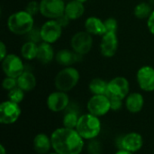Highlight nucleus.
<instances>
[{
    "label": "nucleus",
    "instance_id": "obj_30",
    "mask_svg": "<svg viewBox=\"0 0 154 154\" xmlns=\"http://www.w3.org/2000/svg\"><path fill=\"white\" fill-rule=\"evenodd\" d=\"M28 13H30L32 15H36L38 13H40V2H37V1H35V0H32V1H30L27 5H26V6H25V8H24Z\"/></svg>",
    "mask_w": 154,
    "mask_h": 154
},
{
    "label": "nucleus",
    "instance_id": "obj_10",
    "mask_svg": "<svg viewBox=\"0 0 154 154\" xmlns=\"http://www.w3.org/2000/svg\"><path fill=\"white\" fill-rule=\"evenodd\" d=\"M40 29L42 41L52 44L58 42L61 37L63 27L56 19H48Z\"/></svg>",
    "mask_w": 154,
    "mask_h": 154
},
{
    "label": "nucleus",
    "instance_id": "obj_41",
    "mask_svg": "<svg viewBox=\"0 0 154 154\" xmlns=\"http://www.w3.org/2000/svg\"><path fill=\"white\" fill-rule=\"evenodd\" d=\"M90 154H100L99 152H95V153H90Z\"/></svg>",
    "mask_w": 154,
    "mask_h": 154
},
{
    "label": "nucleus",
    "instance_id": "obj_42",
    "mask_svg": "<svg viewBox=\"0 0 154 154\" xmlns=\"http://www.w3.org/2000/svg\"><path fill=\"white\" fill-rule=\"evenodd\" d=\"M50 154H59V153H57V152H53V153H50Z\"/></svg>",
    "mask_w": 154,
    "mask_h": 154
},
{
    "label": "nucleus",
    "instance_id": "obj_9",
    "mask_svg": "<svg viewBox=\"0 0 154 154\" xmlns=\"http://www.w3.org/2000/svg\"><path fill=\"white\" fill-rule=\"evenodd\" d=\"M87 109L97 117L104 116L111 110L110 98L106 94H93L87 103Z\"/></svg>",
    "mask_w": 154,
    "mask_h": 154
},
{
    "label": "nucleus",
    "instance_id": "obj_31",
    "mask_svg": "<svg viewBox=\"0 0 154 154\" xmlns=\"http://www.w3.org/2000/svg\"><path fill=\"white\" fill-rule=\"evenodd\" d=\"M28 40L34 42V43H41L42 42V37H41V29L33 27L32 30L27 34Z\"/></svg>",
    "mask_w": 154,
    "mask_h": 154
},
{
    "label": "nucleus",
    "instance_id": "obj_5",
    "mask_svg": "<svg viewBox=\"0 0 154 154\" xmlns=\"http://www.w3.org/2000/svg\"><path fill=\"white\" fill-rule=\"evenodd\" d=\"M93 44V35L88 33L86 30L75 33L70 39L71 49L78 54H80L82 56L88 54L91 51Z\"/></svg>",
    "mask_w": 154,
    "mask_h": 154
},
{
    "label": "nucleus",
    "instance_id": "obj_23",
    "mask_svg": "<svg viewBox=\"0 0 154 154\" xmlns=\"http://www.w3.org/2000/svg\"><path fill=\"white\" fill-rule=\"evenodd\" d=\"M37 53H38V44L29 40H27L20 49L21 56L26 61H32L36 59Z\"/></svg>",
    "mask_w": 154,
    "mask_h": 154
},
{
    "label": "nucleus",
    "instance_id": "obj_16",
    "mask_svg": "<svg viewBox=\"0 0 154 154\" xmlns=\"http://www.w3.org/2000/svg\"><path fill=\"white\" fill-rule=\"evenodd\" d=\"M85 30L92 35L103 36L106 33L105 22L97 16H88L84 23Z\"/></svg>",
    "mask_w": 154,
    "mask_h": 154
},
{
    "label": "nucleus",
    "instance_id": "obj_25",
    "mask_svg": "<svg viewBox=\"0 0 154 154\" xmlns=\"http://www.w3.org/2000/svg\"><path fill=\"white\" fill-rule=\"evenodd\" d=\"M153 8L149 4V2H141L137 4L134 8V15L138 19H147Z\"/></svg>",
    "mask_w": 154,
    "mask_h": 154
},
{
    "label": "nucleus",
    "instance_id": "obj_11",
    "mask_svg": "<svg viewBox=\"0 0 154 154\" xmlns=\"http://www.w3.org/2000/svg\"><path fill=\"white\" fill-rule=\"evenodd\" d=\"M22 113L19 103L10 100L5 101L0 104V123L2 124H13Z\"/></svg>",
    "mask_w": 154,
    "mask_h": 154
},
{
    "label": "nucleus",
    "instance_id": "obj_37",
    "mask_svg": "<svg viewBox=\"0 0 154 154\" xmlns=\"http://www.w3.org/2000/svg\"><path fill=\"white\" fill-rule=\"evenodd\" d=\"M115 154H134L133 152H128V151H125V150H122V149H120L118 152H116Z\"/></svg>",
    "mask_w": 154,
    "mask_h": 154
},
{
    "label": "nucleus",
    "instance_id": "obj_12",
    "mask_svg": "<svg viewBox=\"0 0 154 154\" xmlns=\"http://www.w3.org/2000/svg\"><path fill=\"white\" fill-rule=\"evenodd\" d=\"M136 82L142 91H154V68L151 65L141 66L136 73Z\"/></svg>",
    "mask_w": 154,
    "mask_h": 154
},
{
    "label": "nucleus",
    "instance_id": "obj_13",
    "mask_svg": "<svg viewBox=\"0 0 154 154\" xmlns=\"http://www.w3.org/2000/svg\"><path fill=\"white\" fill-rule=\"evenodd\" d=\"M69 103V97L66 92L55 91L51 93L46 100L47 107L53 113H60L64 111Z\"/></svg>",
    "mask_w": 154,
    "mask_h": 154
},
{
    "label": "nucleus",
    "instance_id": "obj_40",
    "mask_svg": "<svg viewBox=\"0 0 154 154\" xmlns=\"http://www.w3.org/2000/svg\"><path fill=\"white\" fill-rule=\"evenodd\" d=\"M77 1H79V2H80V3H83V4H85L88 0H77Z\"/></svg>",
    "mask_w": 154,
    "mask_h": 154
},
{
    "label": "nucleus",
    "instance_id": "obj_32",
    "mask_svg": "<svg viewBox=\"0 0 154 154\" xmlns=\"http://www.w3.org/2000/svg\"><path fill=\"white\" fill-rule=\"evenodd\" d=\"M110 103H111V110L118 111L123 106V100L116 99V98H110Z\"/></svg>",
    "mask_w": 154,
    "mask_h": 154
},
{
    "label": "nucleus",
    "instance_id": "obj_7",
    "mask_svg": "<svg viewBox=\"0 0 154 154\" xmlns=\"http://www.w3.org/2000/svg\"><path fill=\"white\" fill-rule=\"evenodd\" d=\"M130 93V83L124 76H116L108 82L107 96L109 98H116L125 100Z\"/></svg>",
    "mask_w": 154,
    "mask_h": 154
},
{
    "label": "nucleus",
    "instance_id": "obj_24",
    "mask_svg": "<svg viewBox=\"0 0 154 154\" xmlns=\"http://www.w3.org/2000/svg\"><path fill=\"white\" fill-rule=\"evenodd\" d=\"M108 82L102 78H94L88 84L89 92L92 94H107Z\"/></svg>",
    "mask_w": 154,
    "mask_h": 154
},
{
    "label": "nucleus",
    "instance_id": "obj_1",
    "mask_svg": "<svg viewBox=\"0 0 154 154\" xmlns=\"http://www.w3.org/2000/svg\"><path fill=\"white\" fill-rule=\"evenodd\" d=\"M53 150L59 154H80L84 148V139L76 129L58 128L51 135Z\"/></svg>",
    "mask_w": 154,
    "mask_h": 154
},
{
    "label": "nucleus",
    "instance_id": "obj_21",
    "mask_svg": "<svg viewBox=\"0 0 154 154\" xmlns=\"http://www.w3.org/2000/svg\"><path fill=\"white\" fill-rule=\"evenodd\" d=\"M17 85L24 92H31L37 85L36 76L32 72L25 70L17 77Z\"/></svg>",
    "mask_w": 154,
    "mask_h": 154
},
{
    "label": "nucleus",
    "instance_id": "obj_34",
    "mask_svg": "<svg viewBox=\"0 0 154 154\" xmlns=\"http://www.w3.org/2000/svg\"><path fill=\"white\" fill-rule=\"evenodd\" d=\"M7 55V47L5 44L1 41L0 42V61H2Z\"/></svg>",
    "mask_w": 154,
    "mask_h": 154
},
{
    "label": "nucleus",
    "instance_id": "obj_19",
    "mask_svg": "<svg viewBox=\"0 0 154 154\" xmlns=\"http://www.w3.org/2000/svg\"><path fill=\"white\" fill-rule=\"evenodd\" d=\"M36 59L42 64H48L52 62L55 59V52L51 44L42 41L39 43Z\"/></svg>",
    "mask_w": 154,
    "mask_h": 154
},
{
    "label": "nucleus",
    "instance_id": "obj_15",
    "mask_svg": "<svg viewBox=\"0 0 154 154\" xmlns=\"http://www.w3.org/2000/svg\"><path fill=\"white\" fill-rule=\"evenodd\" d=\"M143 145V139L140 133H129L121 139L119 148L134 153L140 151Z\"/></svg>",
    "mask_w": 154,
    "mask_h": 154
},
{
    "label": "nucleus",
    "instance_id": "obj_39",
    "mask_svg": "<svg viewBox=\"0 0 154 154\" xmlns=\"http://www.w3.org/2000/svg\"><path fill=\"white\" fill-rule=\"evenodd\" d=\"M149 4L153 7L154 6V0H149Z\"/></svg>",
    "mask_w": 154,
    "mask_h": 154
},
{
    "label": "nucleus",
    "instance_id": "obj_38",
    "mask_svg": "<svg viewBox=\"0 0 154 154\" xmlns=\"http://www.w3.org/2000/svg\"><path fill=\"white\" fill-rule=\"evenodd\" d=\"M0 152H1V154H6L5 149L3 144H1V146H0Z\"/></svg>",
    "mask_w": 154,
    "mask_h": 154
},
{
    "label": "nucleus",
    "instance_id": "obj_22",
    "mask_svg": "<svg viewBox=\"0 0 154 154\" xmlns=\"http://www.w3.org/2000/svg\"><path fill=\"white\" fill-rule=\"evenodd\" d=\"M51 145V138L45 133H38L33 139V149L39 154H45L49 152Z\"/></svg>",
    "mask_w": 154,
    "mask_h": 154
},
{
    "label": "nucleus",
    "instance_id": "obj_14",
    "mask_svg": "<svg viewBox=\"0 0 154 154\" xmlns=\"http://www.w3.org/2000/svg\"><path fill=\"white\" fill-rule=\"evenodd\" d=\"M119 45V41L116 33L106 32L101 36L99 44L100 53L106 58H111L116 55Z\"/></svg>",
    "mask_w": 154,
    "mask_h": 154
},
{
    "label": "nucleus",
    "instance_id": "obj_4",
    "mask_svg": "<svg viewBox=\"0 0 154 154\" xmlns=\"http://www.w3.org/2000/svg\"><path fill=\"white\" fill-rule=\"evenodd\" d=\"M80 80V74L75 67L66 66L60 70L54 78V86L56 90L69 92L74 89Z\"/></svg>",
    "mask_w": 154,
    "mask_h": 154
},
{
    "label": "nucleus",
    "instance_id": "obj_33",
    "mask_svg": "<svg viewBox=\"0 0 154 154\" xmlns=\"http://www.w3.org/2000/svg\"><path fill=\"white\" fill-rule=\"evenodd\" d=\"M147 28L149 32L154 35V8L152 12L151 13L150 16L147 18Z\"/></svg>",
    "mask_w": 154,
    "mask_h": 154
},
{
    "label": "nucleus",
    "instance_id": "obj_36",
    "mask_svg": "<svg viewBox=\"0 0 154 154\" xmlns=\"http://www.w3.org/2000/svg\"><path fill=\"white\" fill-rule=\"evenodd\" d=\"M88 149H89V152H90L91 153L98 152H99L98 142H91L90 144L88 145Z\"/></svg>",
    "mask_w": 154,
    "mask_h": 154
},
{
    "label": "nucleus",
    "instance_id": "obj_27",
    "mask_svg": "<svg viewBox=\"0 0 154 154\" xmlns=\"http://www.w3.org/2000/svg\"><path fill=\"white\" fill-rule=\"evenodd\" d=\"M24 91L22 90L21 88H19L18 86L14 88L13 90L9 91L7 93V98L8 100L16 103H20L23 102V100L24 99Z\"/></svg>",
    "mask_w": 154,
    "mask_h": 154
},
{
    "label": "nucleus",
    "instance_id": "obj_20",
    "mask_svg": "<svg viewBox=\"0 0 154 154\" xmlns=\"http://www.w3.org/2000/svg\"><path fill=\"white\" fill-rule=\"evenodd\" d=\"M85 13V5L83 3H80L77 0H70L66 3L65 6V15L70 19V21L78 20Z\"/></svg>",
    "mask_w": 154,
    "mask_h": 154
},
{
    "label": "nucleus",
    "instance_id": "obj_17",
    "mask_svg": "<svg viewBox=\"0 0 154 154\" xmlns=\"http://www.w3.org/2000/svg\"><path fill=\"white\" fill-rule=\"evenodd\" d=\"M82 55L78 54L72 49H60L55 54V61L61 66H71L79 62V58Z\"/></svg>",
    "mask_w": 154,
    "mask_h": 154
},
{
    "label": "nucleus",
    "instance_id": "obj_29",
    "mask_svg": "<svg viewBox=\"0 0 154 154\" xmlns=\"http://www.w3.org/2000/svg\"><path fill=\"white\" fill-rule=\"evenodd\" d=\"M104 22H105L106 32L116 33L117 28H118V23H117V20L116 18L109 17V18H106Z\"/></svg>",
    "mask_w": 154,
    "mask_h": 154
},
{
    "label": "nucleus",
    "instance_id": "obj_8",
    "mask_svg": "<svg viewBox=\"0 0 154 154\" xmlns=\"http://www.w3.org/2000/svg\"><path fill=\"white\" fill-rule=\"evenodd\" d=\"M64 0H41L40 14L47 19H58L65 14Z\"/></svg>",
    "mask_w": 154,
    "mask_h": 154
},
{
    "label": "nucleus",
    "instance_id": "obj_18",
    "mask_svg": "<svg viewBox=\"0 0 154 154\" xmlns=\"http://www.w3.org/2000/svg\"><path fill=\"white\" fill-rule=\"evenodd\" d=\"M125 105L128 112L132 113H137L141 112L144 106V97L141 93L138 92L130 93L125 98Z\"/></svg>",
    "mask_w": 154,
    "mask_h": 154
},
{
    "label": "nucleus",
    "instance_id": "obj_3",
    "mask_svg": "<svg viewBox=\"0 0 154 154\" xmlns=\"http://www.w3.org/2000/svg\"><path fill=\"white\" fill-rule=\"evenodd\" d=\"M76 130L84 140L95 139L101 132V121L90 113L82 114L79 118Z\"/></svg>",
    "mask_w": 154,
    "mask_h": 154
},
{
    "label": "nucleus",
    "instance_id": "obj_26",
    "mask_svg": "<svg viewBox=\"0 0 154 154\" xmlns=\"http://www.w3.org/2000/svg\"><path fill=\"white\" fill-rule=\"evenodd\" d=\"M79 116L76 112H69L67 113L62 120L63 126L66 128H70V129H76V126L78 124Z\"/></svg>",
    "mask_w": 154,
    "mask_h": 154
},
{
    "label": "nucleus",
    "instance_id": "obj_6",
    "mask_svg": "<svg viewBox=\"0 0 154 154\" xmlns=\"http://www.w3.org/2000/svg\"><path fill=\"white\" fill-rule=\"evenodd\" d=\"M19 55L15 54H7V55L1 61L3 73L5 76L17 78L25 71L24 64Z\"/></svg>",
    "mask_w": 154,
    "mask_h": 154
},
{
    "label": "nucleus",
    "instance_id": "obj_35",
    "mask_svg": "<svg viewBox=\"0 0 154 154\" xmlns=\"http://www.w3.org/2000/svg\"><path fill=\"white\" fill-rule=\"evenodd\" d=\"M57 21L60 24V25L62 26V27H66L69 24V21H70V19L64 14L63 15H61L60 18H58L57 19Z\"/></svg>",
    "mask_w": 154,
    "mask_h": 154
},
{
    "label": "nucleus",
    "instance_id": "obj_28",
    "mask_svg": "<svg viewBox=\"0 0 154 154\" xmlns=\"http://www.w3.org/2000/svg\"><path fill=\"white\" fill-rule=\"evenodd\" d=\"M17 86H18L17 85V78L5 76L2 81V87L4 90H5L7 92L13 90L14 88H15Z\"/></svg>",
    "mask_w": 154,
    "mask_h": 154
},
{
    "label": "nucleus",
    "instance_id": "obj_2",
    "mask_svg": "<svg viewBox=\"0 0 154 154\" xmlns=\"http://www.w3.org/2000/svg\"><path fill=\"white\" fill-rule=\"evenodd\" d=\"M8 30L15 35H27L34 27V16L25 9L12 13L7 18Z\"/></svg>",
    "mask_w": 154,
    "mask_h": 154
}]
</instances>
